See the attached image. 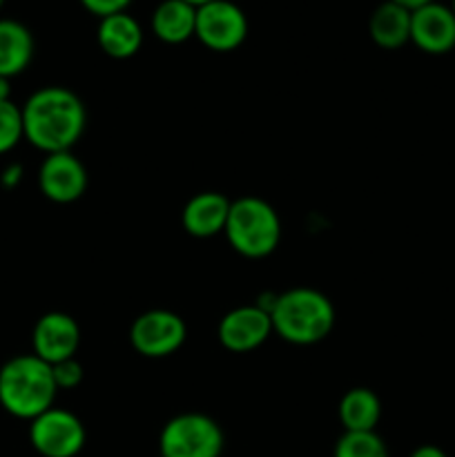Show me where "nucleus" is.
<instances>
[{"instance_id":"obj_1","label":"nucleus","mask_w":455,"mask_h":457,"mask_svg":"<svg viewBox=\"0 0 455 457\" xmlns=\"http://www.w3.org/2000/svg\"><path fill=\"white\" fill-rule=\"evenodd\" d=\"M21 110L25 141L45 154L71 152L87 128L85 103L79 94L61 85L36 89Z\"/></svg>"},{"instance_id":"obj_2","label":"nucleus","mask_w":455,"mask_h":457,"mask_svg":"<svg viewBox=\"0 0 455 457\" xmlns=\"http://www.w3.org/2000/svg\"><path fill=\"white\" fill-rule=\"evenodd\" d=\"M272 333L294 346H312L333 333L337 312L333 302L315 288H290L268 306Z\"/></svg>"},{"instance_id":"obj_3","label":"nucleus","mask_w":455,"mask_h":457,"mask_svg":"<svg viewBox=\"0 0 455 457\" xmlns=\"http://www.w3.org/2000/svg\"><path fill=\"white\" fill-rule=\"evenodd\" d=\"M58 395L52 366L36 357L16 355L0 366V406L18 420H34L54 406Z\"/></svg>"},{"instance_id":"obj_4","label":"nucleus","mask_w":455,"mask_h":457,"mask_svg":"<svg viewBox=\"0 0 455 457\" xmlns=\"http://www.w3.org/2000/svg\"><path fill=\"white\" fill-rule=\"evenodd\" d=\"M228 244L245 259H263L281 244V219L268 201L241 196L232 201L226 223Z\"/></svg>"},{"instance_id":"obj_5","label":"nucleus","mask_w":455,"mask_h":457,"mask_svg":"<svg viewBox=\"0 0 455 457\" xmlns=\"http://www.w3.org/2000/svg\"><path fill=\"white\" fill-rule=\"evenodd\" d=\"M226 437L205 413H181L165 422L159 436L161 457H221Z\"/></svg>"},{"instance_id":"obj_6","label":"nucleus","mask_w":455,"mask_h":457,"mask_svg":"<svg viewBox=\"0 0 455 457\" xmlns=\"http://www.w3.org/2000/svg\"><path fill=\"white\" fill-rule=\"evenodd\" d=\"M29 442L43 457H76L85 449L87 431L71 411L52 406L29 422Z\"/></svg>"},{"instance_id":"obj_7","label":"nucleus","mask_w":455,"mask_h":457,"mask_svg":"<svg viewBox=\"0 0 455 457\" xmlns=\"http://www.w3.org/2000/svg\"><path fill=\"white\" fill-rule=\"evenodd\" d=\"M194 36L210 52H235L248 38V16L230 0H212L196 7Z\"/></svg>"},{"instance_id":"obj_8","label":"nucleus","mask_w":455,"mask_h":457,"mask_svg":"<svg viewBox=\"0 0 455 457\" xmlns=\"http://www.w3.org/2000/svg\"><path fill=\"white\" fill-rule=\"evenodd\" d=\"M187 326L181 315L172 311H147L129 326V344L147 360H163L174 355L186 344Z\"/></svg>"},{"instance_id":"obj_9","label":"nucleus","mask_w":455,"mask_h":457,"mask_svg":"<svg viewBox=\"0 0 455 457\" xmlns=\"http://www.w3.org/2000/svg\"><path fill=\"white\" fill-rule=\"evenodd\" d=\"M87 168L74 152L45 154L38 168V187L45 199L54 204H74L87 192Z\"/></svg>"},{"instance_id":"obj_10","label":"nucleus","mask_w":455,"mask_h":457,"mask_svg":"<svg viewBox=\"0 0 455 457\" xmlns=\"http://www.w3.org/2000/svg\"><path fill=\"white\" fill-rule=\"evenodd\" d=\"M272 335L270 311L263 306H239L221 317L217 339L230 353H252Z\"/></svg>"},{"instance_id":"obj_11","label":"nucleus","mask_w":455,"mask_h":457,"mask_svg":"<svg viewBox=\"0 0 455 457\" xmlns=\"http://www.w3.org/2000/svg\"><path fill=\"white\" fill-rule=\"evenodd\" d=\"M80 346V328L76 320L67 312H45L31 330V348L34 355L47 361L49 366L76 357Z\"/></svg>"},{"instance_id":"obj_12","label":"nucleus","mask_w":455,"mask_h":457,"mask_svg":"<svg viewBox=\"0 0 455 457\" xmlns=\"http://www.w3.org/2000/svg\"><path fill=\"white\" fill-rule=\"evenodd\" d=\"M410 43L424 54L442 56L455 49V13L437 0L410 12Z\"/></svg>"},{"instance_id":"obj_13","label":"nucleus","mask_w":455,"mask_h":457,"mask_svg":"<svg viewBox=\"0 0 455 457\" xmlns=\"http://www.w3.org/2000/svg\"><path fill=\"white\" fill-rule=\"evenodd\" d=\"M232 201L221 192H199L186 204L181 212L183 230L196 239L223 235Z\"/></svg>"},{"instance_id":"obj_14","label":"nucleus","mask_w":455,"mask_h":457,"mask_svg":"<svg viewBox=\"0 0 455 457\" xmlns=\"http://www.w3.org/2000/svg\"><path fill=\"white\" fill-rule=\"evenodd\" d=\"M96 40L103 54L116 58V61H125V58L136 56L138 49H141L143 27L128 12L112 13V16L101 18V22H98Z\"/></svg>"},{"instance_id":"obj_15","label":"nucleus","mask_w":455,"mask_h":457,"mask_svg":"<svg viewBox=\"0 0 455 457\" xmlns=\"http://www.w3.org/2000/svg\"><path fill=\"white\" fill-rule=\"evenodd\" d=\"M34 58V36L22 22L0 21V76L12 80L22 74Z\"/></svg>"},{"instance_id":"obj_16","label":"nucleus","mask_w":455,"mask_h":457,"mask_svg":"<svg viewBox=\"0 0 455 457\" xmlns=\"http://www.w3.org/2000/svg\"><path fill=\"white\" fill-rule=\"evenodd\" d=\"M368 34L382 49H400L410 43V12L401 4L384 0L368 21Z\"/></svg>"},{"instance_id":"obj_17","label":"nucleus","mask_w":455,"mask_h":457,"mask_svg":"<svg viewBox=\"0 0 455 457\" xmlns=\"http://www.w3.org/2000/svg\"><path fill=\"white\" fill-rule=\"evenodd\" d=\"M196 7L183 0H163L152 13V31L165 45H181L194 36Z\"/></svg>"},{"instance_id":"obj_18","label":"nucleus","mask_w":455,"mask_h":457,"mask_svg":"<svg viewBox=\"0 0 455 457\" xmlns=\"http://www.w3.org/2000/svg\"><path fill=\"white\" fill-rule=\"evenodd\" d=\"M337 413L343 431H375L382 418V402L375 391L357 386L343 393Z\"/></svg>"},{"instance_id":"obj_19","label":"nucleus","mask_w":455,"mask_h":457,"mask_svg":"<svg viewBox=\"0 0 455 457\" xmlns=\"http://www.w3.org/2000/svg\"><path fill=\"white\" fill-rule=\"evenodd\" d=\"M333 457H391L388 446L375 431H343L335 445Z\"/></svg>"},{"instance_id":"obj_20","label":"nucleus","mask_w":455,"mask_h":457,"mask_svg":"<svg viewBox=\"0 0 455 457\" xmlns=\"http://www.w3.org/2000/svg\"><path fill=\"white\" fill-rule=\"evenodd\" d=\"M22 138V110L13 101H0V154L12 152Z\"/></svg>"},{"instance_id":"obj_21","label":"nucleus","mask_w":455,"mask_h":457,"mask_svg":"<svg viewBox=\"0 0 455 457\" xmlns=\"http://www.w3.org/2000/svg\"><path fill=\"white\" fill-rule=\"evenodd\" d=\"M52 375H54V382H56L58 391H71V388H79L85 379V370L76 357L54 364Z\"/></svg>"},{"instance_id":"obj_22","label":"nucleus","mask_w":455,"mask_h":457,"mask_svg":"<svg viewBox=\"0 0 455 457\" xmlns=\"http://www.w3.org/2000/svg\"><path fill=\"white\" fill-rule=\"evenodd\" d=\"M80 4H83L89 13H94V16L105 18L112 16V13L128 12L132 0H80Z\"/></svg>"},{"instance_id":"obj_23","label":"nucleus","mask_w":455,"mask_h":457,"mask_svg":"<svg viewBox=\"0 0 455 457\" xmlns=\"http://www.w3.org/2000/svg\"><path fill=\"white\" fill-rule=\"evenodd\" d=\"M22 177V168L21 165H7V168L3 170V174H0V183H3L4 187H13L18 186V181H21Z\"/></svg>"},{"instance_id":"obj_24","label":"nucleus","mask_w":455,"mask_h":457,"mask_svg":"<svg viewBox=\"0 0 455 457\" xmlns=\"http://www.w3.org/2000/svg\"><path fill=\"white\" fill-rule=\"evenodd\" d=\"M410 457H449V455H446L444 451L440 449V446L422 445V446H418V449H415L413 453H410Z\"/></svg>"},{"instance_id":"obj_25","label":"nucleus","mask_w":455,"mask_h":457,"mask_svg":"<svg viewBox=\"0 0 455 457\" xmlns=\"http://www.w3.org/2000/svg\"><path fill=\"white\" fill-rule=\"evenodd\" d=\"M391 3L401 4V7H406V9H409V12H415V9L424 7V4L433 3V0H391Z\"/></svg>"},{"instance_id":"obj_26","label":"nucleus","mask_w":455,"mask_h":457,"mask_svg":"<svg viewBox=\"0 0 455 457\" xmlns=\"http://www.w3.org/2000/svg\"><path fill=\"white\" fill-rule=\"evenodd\" d=\"M0 101H12V85H9V79H3V76H0Z\"/></svg>"},{"instance_id":"obj_27","label":"nucleus","mask_w":455,"mask_h":457,"mask_svg":"<svg viewBox=\"0 0 455 457\" xmlns=\"http://www.w3.org/2000/svg\"><path fill=\"white\" fill-rule=\"evenodd\" d=\"M183 3H187V4H192V7H203V4H208V3H212V0H183Z\"/></svg>"},{"instance_id":"obj_28","label":"nucleus","mask_w":455,"mask_h":457,"mask_svg":"<svg viewBox=\"0 0 455 457\" xmlns=\"http://www.w3.org/2000/svg\"><path fill=\"white\" fill-rule=\"evenodd\" d=\"M451 9H453V13H455V0H453V3H451Z\"/></svg>"},{"instance_id":"obj_29","label":"nucleus","mask_w":455,"mask_h":457,"mask_svg":"<svg viewBox=\"0 0 455 457\" xmlns=\"http://www.w3.org/2000/svg\"><path fill=\"white\" fill-rule=\"evenodd\" d=\"M3 4H4V0H0V7H3Z\"/></svg>"}]
</instances>
